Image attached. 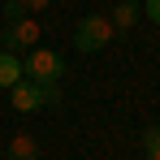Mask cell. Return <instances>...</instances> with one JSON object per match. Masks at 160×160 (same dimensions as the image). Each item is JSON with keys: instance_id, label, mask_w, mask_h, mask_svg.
Instances as JSON below:
<instances>
[{"instance_id": "cell-1", "label": "cell", "mask_w": 160, "mask_h": 160, "mask_svg": "<svg viewBox=\"0 0 160 160\" xmlns=\"http://www.w3.org/2000/svg\"><path fill=\"white\" fill-rule=\"evenodd\" d=\"M9 100L18 112H39V108H56L61 104V82H13L9 87Z\"/></svg>"}, {"instance_id": "cell-9", "label": "cell", "mask_w": 160, "mask_h": 160, "mask_svg": "<svg viewBox=\"0 0 160 160\" xmlns=\"http://www.w3.org/2000/svg\"><path fill=\"white\" fill-rule=\"evenodd\" d=\"M22 13H26L22 0H4V22H13V18H22Z\"/></svg>"}, {"instance_id": "cell-6", "label": "cell", "mask_w": 160, "mask_h": 160, "mask_svg": "<svg viewBox=\"0 0 160 160\" xmlns=\"http://www.w3.org/2000/svg\"><path fill=\"white\" fill-rule=\"evenodd\" d=\"M13 82H22V56L0 48V91H9Z\"/></svg>"}, {"instance_id": "cell-10", "label": "cell", "mask_w": 160, "mask_h": 160, "mask_svg": "<svg viewBox=\"0 0 160 160\" xmlns=\"http://www.w3.org/2000/svg\"><path fill=\"white\" fill-rule=\"evenodd\" d=\"M143 18L160 26V0H143Z\"/></svg>"}, {"instance_id": "cell-4", "label": "cell", "mask_w": 160, "mask_h": 160, "mask_svg": "<svg viewBox=\"0 0 160 160\" xmlns=\"http://www.w3.org/2000/svg\"><path fill=\"white\" fill-rule=\"evenodd\" d=\"M39 39H43V26H39L30 13L13 18V22H4V35H0V43H4L9 52H18V48H35Z\"/></svg>"}, {"instance_id": "cell-7", "label": "cell", "mask_w": 160, "mask_h": 160, "mask_svg": "<svg viewBox=\"0 0 160 160\" xmlns=\"http://www.w3.org/2000/svg\"><path fill=\"white\" fill-rule=\"evenodd\" d=\"M9 160H39V138L35 134H13L9 138Z\"/></svg>"}, {"instance_id": "cell-5", "label": "cell", "mask_w": 160, "mask_h": 160, "mask_svg": "<svg viewBox=\"0 0 160 160\" xmlns=\"http://www.w3.org/2000/svg\"><path fill=\"white\" fill-rule=\"evenodd\" d=\"M108 13H112V18H108L112 30H130V26H138V18H143V4H138V0H117Z\"/></svg>"}, {"instance_id": "cell-12", "label": "cell", "mask_w": 160, "mask_h": 160, "mask_svg": "<svg viewBox=\"0 0 160 160\" xmlns=\"http://www.w3.org/2000/svg\"><path fill=\"white\" fill-rule=\"evenodd\" d=\"M0 4H4V0H0Z\"/></svg>"}, {"instance_id": "cell-8", "label": "cell", "mask_w": 160, "mask_h": 160, "mask_svg": "<svg viewBox=\"0 0 160 160\" xmlns=\"http://www.w3.org/2000/svg\"><path fill=\"white\" fill-rule=\"evenodd\" d=\"M143 156L160 160V126H147V130H143Z\"/></svg>"}, {"instance_id": "cell-3", "label": "cell", "mask_w": 160, "mask_h": 160, "mask_svg": "<svg viewBox=\"0 0 160 160\" xmlns=\"http://www.w3.org/2000/svg\"><path fill=\"white\" fill-rule=\"evenodd\" d=\"M61 74H65V56L52 52V48L35 43L22 61V78H30V82H61Z\"/></svg>"}, {"instance_id": "cell-2", "label": "cell", "mask_w": 160, "mask_h": 160, "mask_svg": "<svg viewBox=\"0 0 160 160\" xmlns=\"http://www.w3.org/2000/svg\"><path fill=\"white\" fill-rule=\"evenodd\" d=\"M112 22H108V13H87V18H78V26H74V48L78 52H104L108 43H112Z\"/></svg>"}, {"instance_id": "cell-11", "label": "cell", "mask_w": 160, "mask_h": 160, "mask_svg": "<svg viewBox=\"0 0 160 160\" xmlns=\"http://www.w3.org/2000/svg\"><path fill=\"white\" fill-rule=\"evenodd\" d=\"M22 4H26V13H43V9L56 4V0H22Z\"/></svg>"}]
</instances>
